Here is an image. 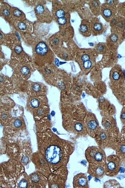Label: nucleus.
<instances>
[{
	"label": "nucleus",
	"instance_id": "obj_1",
	"mask_svg": "<svg viewBox=\"0 0 125 188\" xmlns=\"http://www.w3.org/2000/svg\"><path fill=\"white\" fill-rule=\"evenodd\" d=\"M37 139L38 150L48 161L52 173L66 181L67 164L74 150L73 143L61 139L49 129L37 133Z\"/></svg>",
	"mask_w": 125,
	"mask_h": 188
},
{
	"label": "nucleus",
	"instance_id": "obj_2",
	"mask_svg": "<svg viewBox=\"0 0 125 188\" xmlns=\"http://www.w3.org/2000/svg\"><path fill=\"white\" fill-rule=\"evenodd\" d=\"M4 139L6 142L5 154L7 156L19 161L24 166L28 165L31 161L33 154L30 142L25 139L10 141Z\"/></svg>",
	"mask_w": 125,
	"mask_h": 188
},
{
	"label": "nucleus",
	"instance_id": "obj_3",
	"mask_svg": "<svg viewBox=\"0 0 125 188\" xmlns=\"http://www.w3.org/2000/svg\"><path fill=\"white\" fill-rule=\"evenodd\" d=\"M25 172L24 165L16 160L10 158L1 164V188H15L18 177Z\"/></svg>",
	"mask_w": 125,
	"mask_h": 188
},
{
	"label": "nucleus",
	"instance_id": "obj_4",
	"mask_svg": "<svg viewBox=\"0 0 125 188\" xmlns=\"http://www.w3.org/2000/svg\"><path fill=\"white\" fill-rule=\"evenodd\" d=\"M4 138L7 140L17 141L24 139L27 135L25 121L22 116L13 117L4 127Z\"/></svg>",
	"mask_w": 125,
	"mask_h": 188
},
{
	"label": "nucleus",
	"instance_id": "obj_5",
	"mask_svg": "<svg viewBox=\"0 0 125 188\" xmlns=\"http://www.w3.org/2000/svg\"><path fill=\"white\" fill-rule=\"evenodd\" d=\"M85 156L89 163L100 165L103 167L107 160L104 151L100 147H89L85 151Z\"/></svg>",
	"mask_w": 125,
	"mask_h": 188
},
{
	"label": "nucleus",
	"instance_id": "obj_6",
	"mask_svg": "<svg viewBox=\"0 0 125 188\" xmlns=\"http://www.w3.org/2000/svg\"><path fill=\"white\" fill-rule=\"evenodd\" d=\"M31 161L35 166L36 171L43 174L47 178L51 174L49 163L45 157L39 150L33 153Z\"/></svg>",
	"mask_w": 125,
	"mask_h": 188
},
{
	"label": "nucleus",
	"instance_id": "obj_7",
	"mask_svg": "<svg viewBox=\"0 0 125 188\" xmlns=\"http://www.w3.org/2000/svg\"><path fill=\"white\" fill-rule=\"evenodd\" d=\"M48 102L45 96L31 97L28 100L27 109L33 115L41 108L48 106Z\"/></svg>",
	"mask_w": 125,
	"mask_h": 188
},
{
	"label": "nucleus",
	"instance_id": "obj_8",
	"mask_svg": "<svg viewBox=\"0 0 125 188\" xmlns=\"http://www.w3.org/2000/svg\"><path fill=\"white\" fill-rule=\"evenodd\" d=\"M48 183V178L38 172H35L29 175V188H46Z\"/></svg>",
	"mask_w": 125,
	"mask_h": 188
},
{
	"label": "nucleus",
	"instance_id": "obj_9",
	"mask_svg": "<svg viewBox=\"0 0 125 188\" xmlns=\"http://www.w3.org/2000/svg\"><path fill=\"white\" fill-rule=\"evenodd\" d=\"M119 158L115 155L110 156L107 157L104 166L105 173L109 176L116 175L120 169Z\"/></svg>",
	"mask_w": 125,
	"mask_h": 188
},
{
	"label": "nucleus",
	"instance_id": "obj_10",
	"mask_svg": "<svg viewBox=\"0 0 125 188\" xmlns=\"http://www.w3.org/2000/svg\"><path fill=\"white\" fill-rule=\"evenodd\" d=\"M87 132L91 137L94 138L99 129V123L95 115L89 113L86 117L84 122Z\"/></svg>",
	"mask_w": 125,
	"mask_h": 188
},
{
	"label": "nucleus",
	"instance_id": "obj_11",
	"mask_svg": "<svg viewBox=\"0 0 125 188\" xmlns=\"http://www.w3.org/2000/svg\"><path fill=\"white\" fill-rule=\"evenodd\" d=\"M48 187L52 188H64L66 181L60 175L51 174L48 177Z\"/></svg>",
	"mask_w": 125,
	"mask_h": 188
},
{
	"label": "nucleus",
	"instance_id": "obj_12",
	"mask_svg": "<svg viewBox=\"0 0 125 188\" xmlns=\"http://www.w3.org/2000/svg\"><path fill=\"white\" fill-rule=\"evenodd\" d=\"M88 173L92 177L98 178H103L105 174L103 166L92 163L89 164Z\"/></svg>",
	"mask_w": 125,
	"mask_h": 188
},
{
	"label": "nucleus",
	"instance_id": "obj_13",
	"mask_svg": "<svg viewBox=\"0 0 125 188\" xmlns=\"http://www.w3.org/2000/svg\"><path fill=\"white\" fill-rule=\"evenodd\" d=\"M71 131L74 134L79 135H84L87 130L84 122L81 121L71 120Z\"/></svg>",
	"mask_w": 125,
	"mask_h": 188
},
{
	"label": "nucleus",
	"instance_id": "obj_14",
	"mask_svg": "<svg viewBox=\"0 0 125 188\" xmlns=\"http://www.w3.org/2000/svg\"><path fill=\"white\" fill-rule=\"evenodd\" d=\"M73 184L74 187L75 188L89 187L86 175L83 173H80L76 175L74 177Z\"/></svg>",
	"mask_w": 125,
	"mask_h": 188
},
{
	"label": "nucleus",
	"instance_id": "obj_15",
	"mask_svg": "<svg viewBox=\"0 0 125 188\" xmlns=\"http://www.w3.org/2000/svg\"><path fill=\"white\" fill-rule=\"evenodd\" d=\"M110 78L114 82L119 83L123 81L124 75L120 67L115 66L112 68L110 72Z\"/></svg>",
	"mask_w": 125,
	"mask_h": 188
},
{
	"label": "nucleus",
	"instance_id": "obj_16",
	"mask_svg": "<svg viewBox=\"0 0 125 188\" xmlns=\"http://www.w3.org/2000/svg\"><path fill=\"white\" fill-rule=\"evenodd\" d=\"M95 137L96 138V141L98 145L103 149V148L107 144L106 142L108 138L107 133L104 130L99 129H98Z\"/></svg>",
	"mask_w": 125,
	"mask_h": 188
},
{
	"label": "nucleus",
	"instance_id": "obj_17",
	"mask_svg": "<svg viewBox=\"0 0 125 188\" xmlns=\"http://www.w3.org/2000/svg\"><path fill=\"white\" fill-rule=\"evenodd\" d=\"M15 188H29V175L25 172L20 175L17 178L15 183Z\"/></svg>",
	"mask_w": 125,
	"mask_h": 188
},
{
	"label": "nucleus",
	"instance_id": "obj_18",
	"mask_svg": "<svg viewBox=\"0 0 125 188\" xmlns=\"http://www.w3.org/2000/svg\"><path fill=\"white\" fill-rule=\"evenodd\" d=\"M49 119L47 116L37 121L36 125L37 133L43 132L49 129Z\"/></svg>",
	"mask_w": 125,
	"mask_h": 188
},
{
	"label": "nucleus",
	"instance_id": "obj_19",
	"mask_svg": "<svg viewBox=\"0 0 125 188\" xmlns=\"http://www.w3.org/2000/svg\"><path fill=\"white\" fill-rule=\"evenodd\" d=\"M101 12L103 18L108 21L112 19L115 15V11L114 9L109 5L102 8Z\"/></svg>",
	"mask_w": 125,
	"mask_h": 188
},
{
	"label": "nucleus",
	"instance_id": "obj_20",
	"mask_svg": "<svg viewBox=\"0 0 125 188\" xmlns=\"http://www.w3.org/2000/svg\"><path fill=\"white\" fill-rule=\"evenodd\" d=\"M41 86L38 83H35V84H33L31 88L30 89V96L31 97H33V96H41L42 95H44V91H42V88Z\"/></svg>",
	"mask_w": 125,
	"mask_h": 188
},
{
	"label": "nucleus",
	"instance_id": "obj_21",
	"mask_svg": "<svg viewBox=\"0 0 125 188\" xmlns=\"http://www.w3.org/2000/svg\"><path fill=\"white\" fill-rule=\"evenodd\" d=\"M36 53L41 56L45 55L48 52V48L45 43L41 42L36 47Z\"/></svg>",
	"mask_w": 125,
	"mask_h": 188
},
{
	"label": "nucleus",
	"instance_id": "obj_22",
	"mask_svg": "<svg viewBox=\"0 0 125 188\" xmlns=\"http://www.w3.org/2000/svg\"><path fill=\"white\" fill-rule=\"evenodd\" d=\"M92 28L94 33L96 34H99L103 31V25L98 21H95V22L93 24Z\"/></svg>",
	"mask_w": 125,
	"mask_h": 188
},
{
	"label": "nucleus",
	"instance_id": "obj_23",
	"mask_svg": "<svg viewBox=\"0 0 125 188\" xmlns=\"http://www.w3.org/2000/svg\"><path fill=\"white\" fill-rule=\"evenodd\" d=\"M118 152L119 155L122 157H125V143H122L118 147Z\"/></svg>",
	"mask_w": 125,
	"mask_h": 188
},
{
	"label": "nucleus",
	"instance_id": "obj_24",
	"mask_svg": "<svg viewBox=\"0 0 125 188\" xmlns=\"http://www.w3.org/2000/svg\"><path fill=\"white\" fill-rule=\"evenodd\" d=\"M93 64V60H90V61L83 63L82 64V66L84 69L89 70L92 68Z\"/></svg>",
	"mask_w": 125,
	"mask_h": 188
},
{
	"label": "nucleus",
	"instance_id": "obj_25",
	"mask_svg": "<svg viewBox=\"0 0 125 188\" xmlns=\"http://www.w3.org/2000/svg\"><path fill=\"white\" fill-rule=\"evenodd\" d=\"M90 60H92L91 59V56L88 54H84L80 56V61L81 62L82 64Z\"/></svg>",
	"mask_w": 125,
	"mask_h": 188
},
{
	"label": "nucleus",
	"instance_id": "obj_26",
	"mask_svg": "<svg viewBox=\"0 0 125 188\" xmlns=\"http://www.w3.org/2000/svg\"><path fill=\"white\" fill-rule=\"evenodd\" d=\"M89 27L88 25L82 24L80 27V31L81 33H86L89 32Z\"/></svg>",
	"mask_w": 125,
	"mask_h": 188
},
{
	"label": "nucleus",
	"instance_id": "obj_27",
	"mask_svg": "<svg viewBox=\"0 0 125 188\" xmlns=\"http://www.w3.org/2000/svg\"><path fill=\"white\" fill-rule=\"evenodd\" d=\"M21 72L22 75L27 76L30 72V70L28 67L23 66L21 68Z\"/></svg>",
	"mask_w": 125,
	"mask_h": 188
},
{
	"label": "nucleus",
	"instance_id": "obj_28",
	"mask_svg": "<svg viewBox=\"0 0 125 188\" xmlns=\"http://www.w3.org/2000/svg\"><path fill=\"white\" fill-rule=\"evenodd\" d=\"M65 13L64 10L60 9L57 10L56 13V16L57 17L59 18H62L64 17V16H65Z\"/></svg>",
	"mask_w": 125,
	"mask_h": 188
},
{
	"label": "nucleus",
	"instance_id": "obj_29",
	"mask_svg": "<svg viewBox=\"0 0 125 188\" xmlns=\"http://www.w3.org/2000/svg\"><path fill=\"white\" fill-rule=\"evenodd\" d=\"M44 11V8L41 5H38L36 7V13L39 14H41L43 13Z\"/></svg>",
	"mask_w": 125,
	"mask_h": 188
},
{
	"label": "nucleus",
	"instance_id": "obj_30",
	"mask_svg": "<svg viewBox=\"0 0 125 188\" xmlns=\"http://www.w3.org/2000/svg\"><path fill=\"white\" fill-rule=\"evenodd\" d=\"M57 22L60 25H64L66 23L67 20L65 17L59 18L57 20Z\"/></svg>",
	"mask_w": 125,
	"mask_h": 188
},
{
	"label": "nucleus",
	"instance_id": "obj_31",
	"mask_svg": "<svg viewBox=\"0 0 125 188\" xmlns=\"http://www.w3.org/2000/svg\"><path fill=\"white\" fill-rule=\"evenodd\" d=\"M18 28L20 30H25L26 28V25H25V23L22 22L20 23L18 25Z\"/></svg>",
	"mask_w": 125,
	"mask_h": 188
},
{
	"label": "nucleus",
	"instance_id": "obj_32",
	"mask_svg": "<svg viewBox=\"0 0 125 188\" xmlns=\"http://www.w3.org/2000/svg\"><path fill=\"white\" fill-rule=\"evenodd\" d=\"M14 14L16 16V17H19L20 16L22 15V13H21V12L19 10H14Z\"/></svg>",
	"mask_w": 125,
	"mask_h": 188
},
{
	"label": "nucleus",
	"instance_id": "obj_33",
	"mask_svg": "<svg viewBox=\"0 0 125 188\" xmlns=\"http://www.w3.org/2000/svg\"><path fill=\"white\" fill-rule=\"evenodd\" d=\"M15 51L17 53L19 54L22 51V49L21 47L17 46L15 48Z\"/></svg>",
	"mask_w": 125,
	"mask_h": 188
},
{
	"label": "nucleus",
	"instance_id": "obj_34",
	"mask_svg": "<svg viewBox=\"0 0 125 188\" xmlns=\"http://www.w3.org/2000/svg\"><path fill=\"white\" fill-rule=\"evenodd\" d=\"M121 119L122 121L125 122V111L122 113L121 115Z\"/></svg>",
	"mask_w": 125,
	"mask_h": 188
},
{
	"label": "nucleus",
	"instance_id": "obj_35",
	"mask_svg": "<svg viewBox=\"0 0 125 188\" xmlns=\"http://www.w3.org/2000/svg\"><path fill=\"white\" fill-rule=\"evenodd\" d=\"M3 14L5 16H9V12L7 9H5L3 10Z\"/></svg>",
	"mask_w": 125,
	"mask_h": 188
},
{
	"label": "nucleus",
	"instance_id": "obj_36",
	"mask_svg": "<svg viewBox=\"0 0 125 188\" xmlns=\"http://www.w3.org/2000/svg\"><path fill=\"white\" fill-rule=\"evenodd\" d=\"M117 37L116 35H114L112 36L111 40L113 42L116 41H117Z\"/></svg>",
	"mask_w": 125,
	"mask_h": 188
},
{
	"label": "nucleus",
	"instance_id": "obj_37",
	"mask_svg": "<svg viewBox=\"0 0 125 188\" xmlns=\"http://www.w3.org/2000/svg\"><path fill=\"white\" fill-rule=\"evenodd\" d=\"M1 38H2V34H1Z\"/></svg>",
	"mask_w": 125,
	"mask_h": 188
}]
</instances>
